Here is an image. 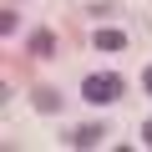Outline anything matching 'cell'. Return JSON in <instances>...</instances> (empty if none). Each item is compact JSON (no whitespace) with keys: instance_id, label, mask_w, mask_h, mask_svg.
<instances>
[{"instance_id":"6da1fadb","label":"cell","mask_w":152,"mask_h":152,"mask_svg":"<svg viewBox=\"0 0 152 152\" xmlns=\"http://www.w3.org/2000/svg\"><path fill=\"white\" fill-rule=\"evenodd\" d=\"M122 91H127V81L117 71H91L81 81V102H91V107H112V102H122Z\"/></svg>"},{"instance_id":"7a4b0ae2","label":"cell","mask_w":152,"mask_h":152,"mask_svg":"<svg viewBox=\"0 0 152 152\" xmlns=\"http://www.w3.org/2000/svg\"><path fill=\"white\" fill-rule=\"evenodd\" d=\"M91 41H96V51H127V31H117V26H96Z\"/></svg>"},{"instance_id":"3957f363","label":"cell","mask_w":152,"mask_h":152,"mask_svg":"<svg viewBox=\"0 0 152 152\" xmlns=\"http://www.w3.org/2000/svg\"><path fill=\"white\" fill-rule=\"evenodd\" d=\"M51 51H56V36H51V31H36V36H31V56L51 61Z\"/></svg>"},{"instance_id":"277c9868","label":"cell","mask_w":152,"mask_h":152,"mask_svg":"<svg viewBox=\"0 0 152 152\" xmlns=\"http://www.w3.org/2000/svg\"><path fill=\"white\" fill-rule=\"evenodd\" d=\"M102 137H107L102 127H76V132H71V147H96Z\"/></svg>"},{"instance_id":"5b68a950","label":"cell","mask_w":152,"mask_h":152,"mask_svg":"<svg viewBox=\"0 0 152 152\" xmlns=\"http://www.w3.org/2000/svg\"><path fill=\"white\" fill-rule=\"evenodd\" d=\"M36 112H61V91L41 86V91H36Z\"/></svg>"},{"instance_id":"8992f818","label":"cell","mask_w":152,"mask_h":152,"mask_svg":"<svg viewBox=\"0 0 152 152\" xmlns=\"http://www.w3.org/2000/svg\"><path fill=\"white\" fill-rule=\"evenodd\" d=\"M15 26H20L15 10H0V36H15Z\"/></svg>"},{"instance_id":"52a82bcc","label":"cell","mask_w":152,"mask_h":152,"mask_svg":"<svg viewBox=\"0 0 152 152\" xmlns=\"http://www.w3.org/2000/svg\"><path fill=\"white\" fill-rule=\"evenodd\" d=\"M142 91H147V96H152V66H147V71H142Z\"/></svg>"},{"instance_id":"ba28073f","label":"cell","mask_w":152,"mask_h":152,"mask_svg":"<svg viewBox=\"0 0 152 152\" xmlns=\"http://www.w3.org/2000/svg\"><path fill=\"white\" fill-rule=\"evenodd\" d=\"M142 142H147V147H152V117H147V122H142Z\"/></svg>"}]
</instances>
